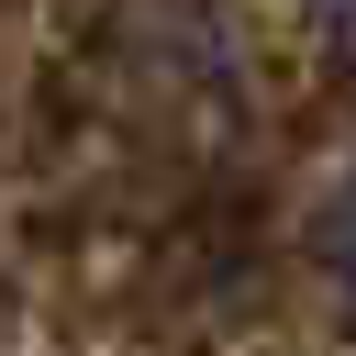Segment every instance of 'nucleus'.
<instances>
[{
	"label": "nucleus",
	"instance_id": "f257e3e1",
	"mask_svg": "<svg viewBox=\"0 0 356 356\" xmlns=\"http://www.w3.org/2000/svg\"><path fill=\"white\" fill-rule=\"evenodd\" d=\"M334 278H345V312H356V200H345V222H334Z\"/></svg>",
	"mask_w": 356,
	"mask_h": 356
}]
</instances>
